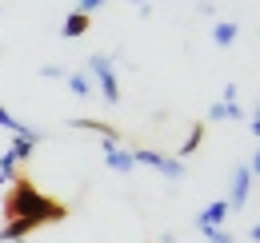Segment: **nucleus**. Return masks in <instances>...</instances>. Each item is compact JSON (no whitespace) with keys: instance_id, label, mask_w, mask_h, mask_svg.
<instances>
[{"instance_id":"obj_1","label":"nucleus","mask_w":260,"mask_h":243,"mask_svg":"<svg viewBox=\"0 0 260 243\" xmlns=\"http://www.w3.org/2000/svg\"><path fill=\"white\" fill-rule=\"evenodd\" d=\"M64 215H68L64 204L40 195L32 180L16 176V180L8 183V195H4V219L8 223L0 227V243H24L28 231L44 227V223H60Z\"/></svg>"},{"instance_id":"obj_2","label":"nucleus","mask_w":260,"mask_h":243,"mask_svg":"<svg viewBox=\"0 0 260 243\" xmlns=\"http://www.w3.org/2000/svg\"><path fill=\"white\" fill-rule=\"evenodd\" d=\"M256 168H260V152L248 155V164H236L232 172V191H228V212H244V204L252 199V187H256Z\"/></svg>"},{"instance_id":"obj_3","label":"nucleus","mask_w":260,"mask_h":243,"mask_svg":"<svg viewBox=\"0 0 260 243\" xmlns=\"http://www.w3.org/2000/svg\"><path fill=\"white\" fill-rule=\"evenodd\" d=\"M84 72L92 76V84L100 88V96L116 108L120 104V84H116V68H112V56H104V52H96V56H88V64H84Z\"/></svg>"},{"instance_id":"obj_4","label":"nucleus","mask_w":260,"mask_h":243,"mask_svg":"<svg viewBox=\"0 0 260 243\" xmlns=\"http://www.w3.org/2000/svg\"><path fill=\"white\" fill-rule=\"evenodd\" d=\"M132 164H144V168H152V172H160L164 180H184V159H176V155H160V152H152V148H140V152H132Z\"/></svg>"},{"instance_id":"obj_5","label":"nucleus","mask_w":260,"mask_h":243,"mask_svg":"<svg viewBox=\"0 0 260 243\" xmlns=\"http://www.w3.org/2000/svg\"><path fill=\"white\" fill-rule=\"evenodd\" d=\"M224 215H228V204L224 199H212L208 208H200V215H196V231H200V235L216 231V227L224 223Z\"/></svg>"},{"instance_id":"obj_6","label":"nucleus","mask_w":260,"mask_h":243,"mask_svg":"<svg viewBox=\"0 0 260 243\" xmlns=\"http://www.w3.org/2000/svg\"><path fill=\"white\" fill-rule=\"evenodd\" d=\"M104 164H108L112 172H120V176H128L132 168H136V164H132V152H124L116 140H104Z\"/></svg>"},{"instance_id":"obj_7","label":"nucleus","mask_w":260,"mask_h":243,"mask_svg":"<svg viewBox=\"0 0 260 243\" xmlns=\"http://www.w3.org/2000/svg\"><path fill=\"white\" fill-rule=\"evenodd\" d=\"M236 36H240V24H236V20H220V24H212V44H216V48H232Z\"/></svg>"},{"instance_id":"obj_8","label":"nucleus","mask_w":260,"mask_h":243,"mask_svg":"<svg viewBox=\"0 0 260 243\" xmlns=\"http://www.w3.org/2000/svg\"><path fill=\"white\" fill-rule=\"evenodd\" d=\"M64 80H68V92H72V96H80V100H88V96L96 92V84H92V76H88L84 68H80V72H68Z\"/></svg>"},{"instance_id":"obj_9","label":"nucleus","mask_w":260,"mask_h":243,"mask_svg":"<svg viewBox=\"0 0 260 243\" xmlns=\"http://www.w3.org/2000/svg\"><path fill=\"white\" fill-rule=\"evenodd\" d=\"M208 120H244V108L240 104H224V100H216L212 108H208Z\"/></svg>"},{"instance_id":"obj_10","label":"nucleus","mask_w":260,"mask_h":243,"mask_svg":"<svg viewBox=\"0 0 260 243\" xmlns=\"http://www.w3.org/2000/svg\"><path fill=\"white\" fill-rule=\"evenodd\" d=\"M68 124H72V128H84V132H100L104 140H116V144H120V132H116L112 124H104V120H68Z\"/></svg>"},{"instance_id":"obj_11","label":"nucleus","mask_w":260,"mask_h":243,"mask_svg":"<svg viewBox=\"0 0 260 243\" xmlns=\"http://www.w3.org/2000/svg\"><path fill=\"white\" fill-rule=\"evenodd\" d=\"M84 32H88V16H84V12L64 16V28H60V36H64V40H76V36H84Z\"/></svg>"},{"instance_id":"obj_12","label":"nucleus","mask_w":260,"mask_h":243,"mask_svg":"<svg viewBox=\"0 0 260 243\" xmlns=\"http://www.w3.org/2000/svg\"><path fill=\"white\" fill-rule=\"evenodd\" d=\"M32 148H36L32 136H12V144H8V155H12L16 164H24V159L32 155Z\"/></svg>"},{"instance_id":"obj_13","label":"nucleus","mask_w":260,"mask_h":243,"mask_svg":"<svg viewBox=\"0 0 260 243\" xmlns=\"http://www.w3.org/2000/svg\"><path fill=\"white\" fill-rule=\"evenodd\" d=\"M200 140H204V124H192V128H188V136H184V144H180V152H176V159L192 155L196 148H200Z\"/></svg>"},{"instance_id":"obj_14","label":"nucleus","mask_w":260,"mask_h":243,"mask_svg":"<svg viewBox=\"0 0 260 243\" xmlns=\"http://www.w3.org/2000/svg\"><path fill=\"white\" fill-rule=\"evenodd\" d=\"M12 180H16V159L4 152V155H0V187H8Z\"/></svg>"},{"instance_id":"obj_15","label":"nucleus","mask_w":260,"mask_h":243,"mask_svg":"<svg viewBox=\"0 0 260 243\" xmlns=\"http://www.w3.org/2000/svg\"><path fill=\"white\" fill-rule=\"evenodd\" d=\"M40 76H44V80H64L68 68H64V64H44V68H40Z\"/></svg>"},{"instance_id":"obj_16","label":"nucleus","mask_w":260,"mask_h":243,"mask_svg":"<svg viewBox=\"0 0 260 243\" xmlns=\"http://www.w3.org/2000/svg\"><path fill=\"white\" fill-rule=\"evenodd\" d=\"M208 243H236V239H232L228 231H220V227H216V231H208Z\"/></svg>"},{"instance_id":"obj_17","label":"nucleus","mask_w":260,"mask_h":243,"mask_svg":"<svg viewBox=\"0 0 260 243\" xmlns=\"http://www.w3.org/2000/svg\"><path fill=\"white\" fill-rule=\"evenodd\" d=\"M76 4H80L76 12H84V16H88V12H96V8H100V4H104V0H76Z\"/></svg>"},{"instance_id":"obj_18","label":"nucleus","mask_w":260,"mask_h":243,"mask_svg":"<svg viewBox=\"0 0 260 243\" xmlns=\"http://www.w3.org/2000/svg\"><path fill=\"white\" fill-rule=\"evenodd\" d=\"M196 12H200V16H212V12H216V4H212V0H200V4H196Z\"/></svg>"}]
</instances>
